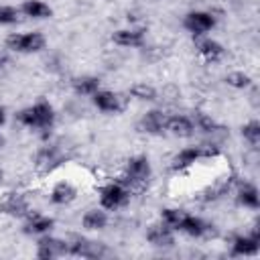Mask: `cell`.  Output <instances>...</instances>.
<instances>
[{
  "instance_id": "obj_11",
  "label": "cell",
  "mask_w": 260,
  "mask_h": 260,
  "mask_svg": "<svg viewBox=\"0 0 260 260\" xmlns=\"http://www.w3.org/2000/svg\"><path fill=\"white\" fill-rule=\"evenodd\" d=\"M93 104L98 110L108 112V114H116L120 110H124V98L112 89H98L93 95Z\"/></svg>"
},
{
  "instance_id": "obj_25",
  "label": "cell",
  "mask_w": 260,
  "mask_h": 260,
  "mask_svg": "<svg viewBox=\"0 0 260 260\" xmlns=\"http://www.w3.org/2000/svg\"><path fill=\"white\" fill-rule=\"evenodd\" d=\"M130 95L134 100H140V102H154L156 100V89L148 83H134L130 87Z\"/></svg>"
},
{
  "instance_id": "obj_27",
  "label": "cell",
  "mask_w": 260,
  "mask_h": 260,
  "mask_svg": "<svg viewBox=\"0 0 260 260\" xmlns=\"http://www.w3.org/2000/svg\"><path fill=\"white\" fill-rule=\"evenodd\" d=\"M183 215H185V211L179 209V207H165L160 211V221L165 225H169L171 230H179V223H181Z\"/></svg>"
},
{
  "instance_id": "obj_13",
  "label": "cell",
  "mask_w": 260,
  "mask_h": 260,
  "mask_svg": "<svg viewBox=\"0 0 260 260\" xmlns=\"http://www.w3.org/2000/svg\"><path fill=\"white\" fill-rule=\"evenodd\" d=\"M165 130L173 136H179V138H189L195 134V124L189 116L185 114H175V116H167V126Z\"/></svg>"
},
{
  "instance_id": "obj_22",
  "label": "cell",
  "mask_w": 260,
  "mask_h": 260,
  "mask_svg": "<svg viewBox=\"0 0 260 260\" xmlns=\"http://www.w3.org/2000/svg\"><path fill=\"white\" fill-rule=\"evenodd\" d=\"M71 85L77 95H93L100 89V79L93 75H79L71 81Z\"/></svg>"
},
{
  "instance_id": "obj_3",
  "label": "cell",
  "mask_w": 260,
  "mask_h": 260,
  "mask_svg": "<svg viewBox=\"0 0 260 260\" xmlns=\"http://www.w3.org/2000/svg\"><path fill=\"white\" fill-rule=\"evenodd\" d=\"M130 191L128 187L122 183V181H110L106 185L100 187V205L106 209V211H114V209H120L124 207L128 201H130Z\"/></svg>"
},
{
  "instance_id": "obj_2",
  "label": "cell",
  "mask_w": 260,
  "mask_h": 260,
  "mask_svg": "<svg viewBox=\"0 0 260 260\" xmlns=\"http://www.w3.org/2000/svg\"><path fill=\"white\" fill-rule=\"evenodd\" d=\"M152 175V169H150V160L142 154L138 156H132L128 162H126V169H124V175H122V183L128 187V191H136V189H142L146 187L148 179Z\"/></svg>"
},
{
  "instance_id": "obj_23",
  "label": "cell",
  "mask_w": 260,
  "mask_h": 260,
  "mask_svg": "<svg viewBox=\"0 0 260 260\" xmlns=\"http://www.w3.org/2000/svg\"><path fill=\"white\" fill-rule=\"evenodd\" d=\"M18 10L28 18H49L51 16V8L43 0H24Z\"/></svg>"
},
{
  "instance_id": "obj_21",
  "label": "cell",
  "mask_w": 260,
  "mask_h": 260,
  "mask_svg": "<svg viewBox=\"0 0 260 260\" xmlns=\"http://www.w3.org/2000/svg\"><path fill=\"white\" fill-rule=\"evenodd\" d=\"M108 213H106V209L104 207H93V209H89V211H85L83 213V217H81V223H83V228L85 230H104L106 225H108Z\"/></svg>"
},
{
  "instance_id": "obj_19",
  "label": "cell",
  "mask_w": 260,
  "mask_h": 260,
  "mask_svg": "<svg viewBox=\"0 0 260 260\" xmlns=\"http://www.w3.org/2000/svg\"><path fill=\"white\" fill-rule=\"evenodd\" d=\"M236 201L248 209H258L260 207V195H258L256 185H252L248 181L240 183L236 189Z\"/></svg>"
},
{
  "instance_id": "obj_17",
  "label": "cell",
  "mask_w": 260,
  "mask_h": 260,
  "mask_svg": "<svg viewBox=\"0 0 260 260\" xmlns=\"http://www.w3.org/2000/svg\"><path fill=\"white\" fill-rule=\"evenodd\" d=\"M173 232H175V230H171L169 225H165V223L160 221V223H154V225L148 228L146 238H148V242H150L152 246H156V248H169V246L175 244V234H173Z\"/></svg>"
},
{
  "instance_id": "obj_24",
  "label": "cell",
  "mask_w": 260,
  "mask_h": 260,
  "mask_svg": "<svg viewBox=\"0 0 260 260\" xmlns=\"http://www.w3.org/2000/svg\"><path fill=\"white\" fill-rule=\"evenodd\" d=\"M191 120H193V124H195V130H201V132H205V134H215V132L219 130L217 122H215V120H213L209 114L195 112Z\"/></svg>"
},
{
  "instance_id": "obj_33",
  "label": "cell",
  "mask_w": 260,
  "mask_h": 260,
  "mask_svg": "<svg viewBox=\"0 0 260 260\" xmlns=\"http://www.w3.org/2000/svg\"><path fill=\"white\" fill-rule=\"evenodd\" d=\"M2 144H4V136L0 134V146H2Z\"/></svg>"
},
{
  "instance_id": "obj_32",
  "label": "cell",
  "mask_w": 260,
  "mask_h": 260,
  "mask_svg": "<svg viewBox=\"0 0 260 260\" xmlns=\"http://www.w3.org/2000/svg\"><path fill=\"white\" fill-rule=\"evenodd\" d=\"M2 181H4V169L0 167V183H2Z\"/></svg>"
},
{
  "instance_id": "obj_12",
  "label": "cell",
  "mask_w": 260,
  "mask_h": 260,
  "mask_svg": "<svg viewBox=\"0 0 260 260\" xmlns=\"http://www.w3.org/2000/svg\"><path fill=\"white\" fill-rule=\"evenodd\" d=\"M167 126V114L162 110H148L138 122V130L146 134H162Z\"/></svg>"
},
{
  "instance_id": "obj_7",
  "label": "cell",
  "mask_w": 260,
  "mask_h": 260,
  "mask_svg": "<svg viewBox=\"0 0 260 260\" xmlns=\"http://www.w3.org/2000/svg\"><path fill=\"white\" fill-rule=\"evenodd\" d=\"M63 158H65V152H63L59 146L47 144V146H43V148L37 152V156H35V169H37L41 175H47V173H51L53 169H57V167L63 162Z\"/></svg>"
},
{
  "instance_id": "obj_1",
  "label": "cell",
  "mask_w": 260,
  "mask_h": 260,
  "mask_svg": "<svg viewBox=\"0 0 260 260\" xmlns=\"http://www.w3.org/2000/svg\"><path fill=\"white\" fill-rule=\"evenodd\" d=\"M16 122L26 126V128H37V130H51L55 122V110L47 100H39L37 104L20 110L16 114Z\"/></svg>"
},
{
  "instance_id": "obj_31",
  "label": "cell",
  "mask_w": 260,
  "mask_h": 260,
  "mask_svg": "<svg viewBox=\"0 0 260 260\" xmlns=\"http://www.w3.org/2000/svg\"><path fill=\"white\" fill-rule=\"evenodd\" d=\"M6 63H8V59H6V55H4V53H0V69H2V67H4Z\"/></svg>"
},
{
  "instance_id": "obj_26",
  "label": "cell",
  "mask_w": 260,
  "mask_h": 260,
  "mask_svg": "<svg viewBox=\"0 0 260 260\" xmlns=\"http://www.w3.org/2000/svg\"><path fill=\"white\" fill-rule=\"evenodd\" d=\"M242 136H244V140H246L252 148H256V146L260 144V124H258V120L246 122V124L242 126Z\"/></svg>"
},
{
  "instance_id": "obj_5",
  "label": "cell",
  "mask_w": 260,
  "mask_h": 260,
  "mask_svg": "<svg viewBox=\"0 0 260 260\" xmlns=\"http://www.w3.org/2000/svg\"><path fill=\"white\" fill-rule=\"evenodd\" d=\"M67 254L77 256V258H87V260H95L108 254L106 246L102 242H93L87 238H73L71 242H67Z\"/></svg>"
},
{
  "instance_id": "obj_29",
  "label": "cell",
  "mask_w": 260,
  "mask_h": 260,
  "mask_svg": "<svg viewBox=\"0 0 260 260\" xmlns=\"http://www.w3.org/2000/svg\"><path fill=\"white\" fill-rule=\"evenodd\" d=\"M18 18H20V10L18 8L8 6V4L0 6V24H14V22H18Z\"/></svg>"
},
{
  "instance_id": "obj_4",
  "label": "cell",
  "mask_w": 260,
  "mask_h": 260,
  "mask_svg": "<svg viewBox=\"0 0 260 260\" xmlns=\"http://www.w3.org/2000/svg\"><path fill=\"white\" fill-rule=\"evenodd\" d=\"M6 49H10L14 53H39L45 49V37L37 30L12 32L6 37Z\"/></svg>"
},
{
  "instance_id": "obj_8",
  "label": "cell",
  "mask_w": 260,
  "mask_h": 260,
  "mask_svg": "<svg viewBox=\"0 0 260 260\" xmlns=\"http://www.w3.org/2000/svg\"><path fill=\"white\" fill-rule=\"evenodd\" d=\"M179 232L191 236V238H213L215 236V228L205 221L203 217L199 215H193V213H185L181 223H179Z\"/></svg>"
},
{
  "instance_id": "obj_14",
  "label": "cell",
  "mask_w": 260,
  "mask_h": 260,
  "mask_svg": "<svg viewBox=\"0 0 260 260\" xmlns=\"http://www.w3.org/2000/svg\"><path fill=\"white\" fill-rule=\"evenodd\" d=\"M112 41L118 47L126 49H138L144 45V30L142 28H120L112 32Z\"/></svg>"
},
{
  "instance_id": "obj_20",
  "label": "cell",
  "mask_w": 260,
  "mask_h": 260,
  "mask_svg": "<svg viewBox=\"0 0 260 260\" xmlns=\"http://www.w3.org/2000/svg\"><path fill=\"white\" fill-rule=\"evenodd\" d=\"M197 53H199L207 63H215V61L221 59V55H223V47H221L217 41L205 37V39H201V41L197 43Z\"/></svg>"
},
{
  "instance_id": "obj_15",
  "label": "cell",
  "mask_w": 260,
  "mask_h": 260,
  "mask_svg": "<svg viewBox=\"0 0 260 260\" xmlns=\"http://www.w3.org/2000/svg\"><path fill=\"white\" fill-rule=\"evenodd\" d=\"M0 211L10 213V215L24 217V215L30 211V207H28V201H26L24 195H20V193H8V195H4L2 201H0Z\"/></svg>"
},
{
  "instance_id": "obj_10",
  "label": "cell",
  "mask_w": 260,
  "mask_h": 260,
  "mask_svg": "<svg viewBox=\"0 0 260 260\" xmlns=\"http://www.w3.org/2000/svg\"><path fill=\"white\" fill-rule=\"evenodd\" d=\"M63 254H67V240L43 234V238L37 244V256L43 260H49V258H59Z\"/></svg>"
},
{
  "instance_id": "obj_30",
  "label": "cell",
  "mask_w": 260,
  "mask_h": 260,
  "mask_svg": "<svg viewBox=\"0 0 260 260\" xmlns=\"http://www.w3.org/2000/svg\"><path fill=\"white\" fill-rule=\"evenodd\" d=\"M6 122V108L4 106H0V126Z\"/></svg>"
},
{
  "instance_id": "obj_18",
  "label": "cell",
  "mask_w": 260,
  "mask_h": 260,
  "mask_svg": "<svg viewBox=\"0 0 260 260\" xmlns=\"http://www.w3.org/2000/svg\"><path fill=\"white\" fill-rule=\"evenodd\" d=\"M26 221H24V232L26 234H35V236H43V234H49L51 228H53V219L39 213V211H28L26 215Z\"/></svg>"
},
{
  "instance_id": "obj_9",
  "label": "cell",
  "mask_w": 260,
  "mask_h": 260,
  "mask_svg": "<svg viewBox=\"0 0 260 260\" xmlns=\"http://www.w3.org/2000/svg\"><path fill=\"white\" fill-rule=\"evenodd\" d=\"M260 250V232L252 230L246 236H236L232 240V254L234 256H254Z\"/></svg>"
},
{
  "instance_id": "obj_6",
  "label": "cell",
  "mask_w": 260,
  "mask_h": 260,
  "mask_svg": "<svg viewBox=\"0 0 260 260\" xmlns=\"http://www.w3.org/2000/svg\"><path fill=\"white\" fill-rule=\"evenodd\" d=\"M217 22V16L211 10H191L185 18H183V26L193 32L195 37L209 32Z\"/></svg>"
},
{
  "instance_id": "obj_16",
  "label": "cell",
  "mask_w": 260,
  "mask_h": 260,
  "mask_svg": "<svg viewBox=\"0 0 260 260\" xmlns=\"http://www.w3.org/2000/svg\"><path fill=\"white\" fill-rule=\"evenodd\" d=\"M75 197H77V189L69 181H57L49 193V199L53 205H69Z\"/></svg>"
},
{
  "instance_id": "obj_28",
  "label": "cell",
  "mask_w": 260,
  "mask_h": 260,
  "mask_svg": "<svg viewBox=\"0 0 260 260\" xmlns=\"http://www.w3.org/2000/svg\"><path fill=\"white\" fill-rule=\"evenodd\" d=\"M225 81H228V85H232V87H236V89H248V87L252 85L250 75L244 73V71H232V73H228Z\"/></svg>"
}]
</instances>
